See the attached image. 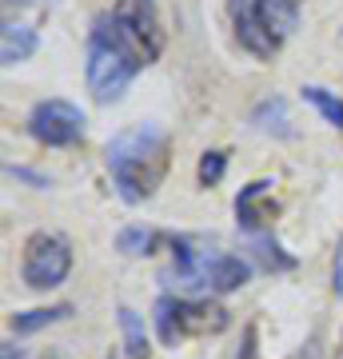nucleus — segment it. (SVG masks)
Here are the masks:
<instances>
[{
  "label": "nucleus",
  "instance_id": "dca6fc26",
  "mask_svg": "<svg viewBox=\"0 0 343 359\" xmlns=\"http://www.w3.org/2000/svg\"><path fill=\"white\" fill-rule=\"evenodd\" d=\"M252 252H255V259H260L267 271H288V268H295V259L283 256V248L276 244V240H267V236H255V240H252Z\"/></svg>",
  "mask_w": 343,
  "mask_h": 359
},
{
  "label": "nucleus",
  "instance_id": "9b49d317",
  "mask_svg": "<svg viewBox=\"0 0 343 359\" xmlns=\"http://www.w3.org/2000/svg\"><path fill=\"white\" fill-rule=\"evenodd\" d=\"M32 52H36V32H32L28 25L8 20V25H4V32H0V60H4V68L25 65Z\"/></svg>",
  "mask_w": 343,
  "mask_h": 359
},
{
  "label": "nucleus",
  "instance_id": "20e7f679",
  "mask_svg": "<svg viewBox=\"0 0 343 359\" xmlns=\"http://www.w3.org/2000/svg\"><path fill=\"white\" fill-rule=\"evenodd\" d=\"M231 323V311L212 299H184V295H160L156 299V332L168 347H176L188 335H220Z\"/></svg>",
  "mask_w": 343,
  "mask_h": 359
},
{
  "label": "nucleus",
  "instance_id": "aec40b11",
  "mask_svg": "<svg viewBox=\"0 0 343 359\" xmlns=\"http://www.w3.org/2000/svg\"><path fill=\"white\" fill-rule=\"evenodd\" d=\"M4 359H25V355H20V347L8 344V347H4Z\"/></svg>",
  "mask_w": 343,
  "mask_h": 359
},
{
  "label": "nucleus",
  "instance_id": "f3484780",
  "mask_svg": "<svg viewBox=\"0 0 343 359\" xmlns=\"http://www.w3.org/2000/svg\"><path fill=\"white\" fill-rule=\"evenodd\" d=\"M224 172H228V152L212 148V152H203V156H200V168H196V176H200V188H216L220 180H224Z\"/></svg>",
  "mask_w": 343,
  "mask_h": 359
},
{
  "label": "nucleus",
  "instance_id": "f03ea898",
  "mask_svg": "<svg viewBox=\"0 0 343 359\" xmlns=\"http://www.w3.org/2000/svg\"><path fill=\"white\" fill-rule=\"evenodd\" d=\"M92 36L108 40L136 68L152 65L156 56L164 52V28H160V16H156L152 0H120L112 13H100L92 20Z\"/></svg>",
  "mask_w": 343,
  "mask_h": 359
},
{
  "label": "nucleus",
  "instance_id": "412c9836",
  "mask_svg": "<svg viewBox=\"0 0 343 359\" xmlns=\"http://www.w3.org/2000/svg\"><path fill=\"white\" fill-rule=\"evenodd\" d=\"M16 4H32V0H16Z\"/></svg>",
  "mask_w": 343,
  "mask_h": 359
},
{
  "label": "nucleus",
  "instance_id": "6ab92c4d",
  "mask_svg": "<svg viewBox=\"0 0 343 359\" xmlns=\"http://www.w3.org/2000/svg\"><path fill=\"white\" fill-rule=\"evenodd\" d=\"M236 359H260V351H255V327L243 332V344H240V351H236Z\"/></svg>",
  "mask_w": 343,
  "mask_h": 359
},
{
  "label": "nucleus",
  "instance_id": "2eb2a0df",
  "mask_svg": "<svg viewBox=\"0 0 343 359\" xmlns=\"http://www.w3.org/2000/svg\"><path fill=\"white\" fill-rule=\"evenodd\" d=\"M160 244V236L152 228H124L116 236V248L124 252V256H152V248Z\"/></svg>",
  "mask_w": 343,
  "mask_h": 359
},
{
  "label": "nucleus",
  "instance_id": "1a4fd4ad",
  "mask_svg": "<svg viewBox=\"0 0 343 359\" xmlns=\"http://www.w3.org/2000/svg\"><path fill=\"white\" fill-rule=\"evenodd\" d=\"M252 280V264L240 256H228V252H212L203 259V287L228 295V292H240L243 283Z\"/></svg>",
  "mask_w": 343,
  "mask_h": 359
},
{
  "label": "nucleus",
  "instance_id": "a211bd4d",
  "mask_svg": "<svg viewBox=\"0 0 343 359\" xmlns=\"http://www.w3.org/2000/svg\"><path fill=\"white\" fill-rule=\"evenodd\" d=\"M8 176L20 180V184H28V188H52L48 176H40V172H32V168H20V164H8Z\"/></svg>",
  "mask_w": 343,
  "mask_h": 359
},
{
  "label": "nucleus",
  "instance_id": "f257e3e1",
  "mask_svg": "<svg viewBox=\"0 0 343 359\" xmlns=\"http://www.w3.org/2000/svg\"><path fill=\"white\" fill-rule=\"evenodd\" d=\"M172 160V140L160 124H136L108 140V172L124 204H144L160 188Z\"/></svg>",
  "mask_w": 343,
  "mask_h": 359
},
{
  "label": "nucleus",
  "instance_id": "39448f33",
  "mask_svg": "<svg viewBox=\"0 0 343 359\" xmlns=\"http://www.w3.org/2000/svg\"><path fill=\"white\" fill-rule=\"evenodd\" d=\"M72 271V248L64 236L56 231H36L28 236L25 244V259H20V280L32 287V292H48V287H60Z\"/></svg>",
  "mask_w": 343,
  "mask_h": 359
},
{
  "label": "nucleus",
  "instance_id": "ddd939ff",
  "mask_svg": "<svg viewBox=\"0 0 343 359\" xmlns=\"http://www.w3.org/2000/svg\"><path fill=\"white\" fill-rule=\"evenodd\" d=\"M120 320V335H124V355L128 359H152V347H148V332H144V320L132 308L116 311Z\"/></svg>",
  "mask_w": 343,
  "mask_h": 359
},
{
  "label": "nucleus",
  "instance_id": "f8f14e48",
  "mask_svg": "<svg viewBox=\"0 0 343 359\" xmlns=\"http://www.w3.org/2000/svg\"><path fill=\"white\" fill-rule=\"evenodd\" d=\"M72 304H52V308H32V311H16L13 320H8V327H13L16 335H32L40 332V327H48V323H60L72 316Z\"/></svg>",
  "mask_w": 343,
  "mask_h": 359
},
{
  "label": "nucleus",
  "instance_id": "0eeeda50",
  "mask_svg": "<svg viewBox=\"0 0 343 359\" xmlns=\"http://www.w3.org/2000/svg\"><path fill=\"white\" fill-rule=\"evenodd\" d=\"M84 112H80L76 104L68 100H40L32 112H28V132H32V140L48 144V148H68V144H76L84 136Z\"/></svg>",
  "mask_w": 343,
  "mask_h": 359
},
{
  "label": "nucleus",
  "instance_id": "6e6552de",
  "mask_svg": "<svg viewBox=\"0 0 343 359\" xmlns=\"http://www.w3.org/2000/svg\"><path fill=\"white\" fill-rule=\"evenodd\" d=\"M280 216V208L271 200V180H252L248 188H240L236 196V224L248 236H264V228H271V219Z\"/></svg>",
  "mask_w": 343,
  "mask_h": 359
},
{
  "label": "nucleus",
  "instance_id": "9d476101",
  "mask_svg": "<svg viewBox=\"0 0 343 359\" xmlns=\"http://www.w3.org/2000/svg\"><path fill=\"white\" fill-rule=\"evenodd\" d=\"M248 124H252L255 132H264V136H280V140L292 136V120H288V104H283V96H267V100H260L252 108V116H248Z\"/></svg>",
  "mask_w": 343,
  "mask_h": 359
},
{
  "label": "nucleus",
  "instance_id": "7ed1b4c3",
  "mask_svg": "<svg viewBox=\"0 0 343 359\" xmlns=\"http://www.w3.org/2000/svg\"><path fill=\"white\" fill-rule=\"evenodd\" d=\"M228 13H231L236 40L252 56L271 60L283 40L295 32L300 4L295 0H228Z\"/></svg>",
  "mask_w": 343,
  "mask_h": 359
},
{
  "label": "nucleus",
  "instance_id": "423d86ee",
  "mask_svg": "<svg viewBox=\"0 0 343 359\" xmlns=\"http://www.w3.org/2000/svg\"><path fill=\"white\" fill-rule=\"evenodd\" d=\"M140 68L128 60L124 52H116L108 40L88 36V60H84V76H88V92L96 96V104L120 100Z\"/></svg>",
  "mask_w": 343,
  "mask_h": 359
},
{
  "label": "nucleus",
  "instance_id": "4468645a",
  "mask_svg": "<svg viewBox=\"0 0 343 359\" xmlns=\"http://www.w3.org/2000/svg\"><path fill=\"white\" fill-rule=\"evenodd\" d=\"M304 100L316 108L323 120H328L331 128H339L343 132V100L335 96V92H328V88H319V84H304Z\"/></svg>",
  "mask_w": 343,
  "mask_h": 359
}]
</instances>
